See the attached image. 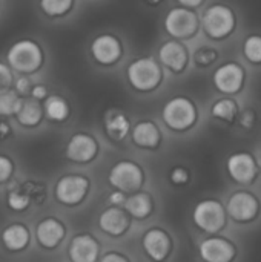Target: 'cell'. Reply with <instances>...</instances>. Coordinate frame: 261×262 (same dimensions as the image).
<instances>
[{"label":"cell","instance_id":"cell-1","mask_svg":"<svg viewBox=\"0 0 261 262\" xmlns=\"http://www.w3.org/2000/svg\"><path fill=\"white\" fill-rule=\"evenodd\" d=\"M6 58L11 68L28 74L42 64V51L37 43L31 40H20L9 48Z\"/></svg>","mask_w":261,"mask_h":262},{"label":"cell","instance_id":"cell-2","mask_svg":"<svg viewBox=\"0 0 261 262\" xmlns=\"http://www.w3.org/2000/svg\"><path fill=\"white\" fill-rule=\"evenodd\" d=\"M162 78L160 68L154 58L142 57L134 60L128 66V80L138 91H151L154 89Z\"/></svg>","mask_w":261,"mask_h":262},{"label":"cell","instance_id":"cell-3","mask_svg":"<svg viewBox=\"0 0 261 262\" xmlns=\"http://www.w3.org/2000/svg\"><path fill=\"white\" fill-rule=\"evenodd\" d=\"M109 184L120 192H135L143 184V172L132 161H118L109 172Z\"/></svg>","mask_w":261,"mask_h":262},{"label":"cell","instance_id":"cell-4","mask_svg":"<svg viewBox=\"0 0 261 262\" xmlns=\"http://www.w3.org/2000/svg\"><path fill=\"white\" fill-rule=\"evenodd\" d=\"M163 120L169 127L183 130L195 121V107L188 98H172L163 107Z\"/></svg>","mask_w":261,"mask_h":262},{"label":"cell","instance_id":"cell-5","mask_svg":"<svg viewBox=\"0 0 261 262\" xmlns=\"http://www.w3.org/2000/svg\"><path fill=\"white\" fill-rule=\"evenodd\" d=\"M89 181L82 175L62 177L55 184V198L65 206H75L82 203L88 193Z\"/></svg>","mask_w":261,"mask_h":262},{"label":"cell","instance_id":"cell-6","mask_svg":"<svg viewBox=\"0 0 261 262\" xmlns=\"http://www.w3.org/2000/svg\"><path fill=\"white\" fill-rule=\"evenodd\" d=\"M194 223L205 232L214 233L225 226V210L220 203L208 200L197 204L194 209Z\"/></svg>","mask_w":261,"mask_h":262},{"label":"cell","instance_id":"cell-7","mask_svg":"<svg viewBox=\"0 0 261 262\" xmlns=\"http://www.w3.org/2000/svg\"><path fill=\"white\" fill-rule=\"evenodd\" d=\"M203 26L206 32L214 38H222L231 32L234 26L232 11L222 5H214L206 9L203 15Z\"/></svg>","mask_w":261,"mask_h":262},{"label":"cell","instance_id":"cell-8","mask_svg":"<svg viewBox=\"0 0 261 262\" xmlns=\"http://www.w3.org/2000/svg\"><path fill=\"white\" fill-rule=\"evenodd\" d=\"M197 17L186 8H174L165 18V28L172 37H189L197 29Z\"/></svg>","mask_w":261,"mask_h":262},{"label":"cell","instance_id":"cell-9","mask_svg":"<svg viewBox=\"0 0 261 262\" xmlns=\"http://www.w3.org/2000/svg\"><path fill=\"white\" fill-rule=\"evenodd\" d=\"M100 246L97 239L88 233L74 236L68 247V255L72 262H97Z\"/></svg>","mask_w":261,"mask_h":262},{"label":"cell","instance_id":"cell-10","mask_svg":"<svg viewBox=\"0 0 261 262\" xmlns=\"http://www.w3.org/2000/svg\"><path fill=\"white\" fill-rule=\"evenodd\" d=\"M97 155V143L91 135L75 134L66 144V158L74 163H88Z\"/></svg>","mask_w":261,"mask_h":262},{"label":"cell","instance_id":"cell-11","mask_svg":"<svg viewBox=\"0 0 261 262\" xmlns=\"http://www.w3.org/2000/svg\"><path fill=\"white\" fill-rule=\"evenodd\" d=\"M142 246H143V250L148 255V258H151L152 261L155 262L165 261L166 256L169 255V250H171L169 236L162 229L148 230L143 235Z\"/></svg>","mask_w":261,"mask_h":262},{"label":"cell","instance_id":"cell-12","mask_svg":"<svg viewBox=\"0 0 261 262\" xmlns=\"http://www.w3.org/2000/svg\"><path fill=\"white\" fill-rule=\"evenodd\" d=\"M35 236L43 249H55L65 238V226L55 218H45L37 224Z\"/></svg>","mask_w":261,"mask_h":262},{"label":"cell","instance_id":"cell-13","mask_svg":"<svg viewBox=\"0 0 261 262\" xmlns=\"http://www.w3.org/2000/svg\"><path fill=\"white\" fill-rule=\"evenodd\" d=\"M214 83L218 91L232 94L237 92L243 83V69L235 63L220 66L214 74Z\"/></svg>","mask_w":261,"mask_h":262},{"label":"cell","instance_id":"cell-14","mask_svg":"<svg viewBox=\"0 0 261 262\" xmlns=\"http://www.w3.org/2000/svg\"><path fill=\"white\" fill-rule=\"evenodd\" d=\"M91 52L98 63L111 64L120 57L122 46L114 35H98L91 45Z\"/></svg>","mask_w":261,"mask_h":262},{"label":"cell","instance_id":"cell-15","mask_svg":"<svg viewBox=\"0 0 261 262\" xmlns=\"http://www.w3.org/2000/svg\"><path fill=\"white\" fill-rule=\"evenodd\" d=\"M100 229L109 235V236H120L123 235L128 227H129V220L126 216V213L120 209V207H111L106 209L98 220Z\"/></svg>","mask_w":261,"mask_h":262},{"label":"cell","instance_id":"cell-16","mask_svg":"<svg viewBox=\"0 0 261 262\" xmlns=\"http://www.w3.org/2000/svg\"><path fill=\"white\" fill-rule=\"evenodd\" d=\"M200 256L206 262H229L234 256V247L220 238H211L200 244Z\"/></svg>","mask_w":261,"mask_h":262},{"label":"cell","instance_id":"cell-17","mask_svg":"<svg viewBox=\"0 0 261 262\" xmlns=\"http://www.w3.org/2000/svg\"><path fill=\"white\" fill-rule=\"evenodd\" d=\"M228 212L237 221H249L257 213V201L249 193H235L228 203Z\"/></svg>","mask_w":261,"mask_h":262},{"label":"cell","instance_id":"cell-18","mask_svg":"<svg viewBox=\"0 0 261 262\" xmlns=\"http://www.w3.org/2000/svg\"><path fill=\"white\" fill-rule=\"evenodd\" d=\"M228 170L238 183H249L255 175V161L248 154H235L228 160Z\"/></svg>","mask_w":261,"mask_h":262},{"label":"cell","instance_id":"cell-19","mask_svg":"<svg viewBox=\"0 0 261 262\" xmlns=\"http://www.w3.org/2000/svg\"><path fill=\"white\" fill-rule=\"evenodd\" d=\"M158 55H160L162 63L166 68H169V69H172L175 72L182 71L185 68V64H186V61H188L186 49L177 41H166L160 48Z\"/></svg>","mask_w":261,"mask_h":262},{"label":"cell","instance_id":"cell-20","mask_svg":"<svg viewBox=\"0 0 261 262\" xmlns=\"http://www.w3.org/2000/svg\"><path fill=\"white\" fill-rule=\"evenodd\" d=\"M2 244L9 252H22L29 244V230L23 224H11L2 232Z\"/></svg>","mask_w":261,"mask_h":262},{"label":"cell","instance_id":"cell-21","mask_svg":"<svg viewBox=\"0 0 261 262\" xmlns=\"http://www.w3.org/2000/svg\"><path fill=\"white\" fill-rule=\"evenodd\" d=\"M132 140L140 147L154 149L160 143V132L152 121H142L132 129Z\"/></svg>","mask_w":261,"mask_h":262},{"label":"cell","instance_id":"cell-22","mask_svg":"<svg viewBox=\"0 0 261 262\" xmlns=\"http://www.w3.org/2000/svg\"><path fill=\"white\" fill-rule=\"evenodd\" d=\"M105 130L112 140L120 141L126 137L129 130V120L122 112L111 111L105 118Z\"/></svg>","mask_w":261,"mask_h":262},{"label":"cell","instance_id":"cell-23","mask_svg":"<svg viewBox=\"0 0 261 262\" xmlns=\"http://www.w3.org/2000/svg\"><path fill=\"white\" fill-rule=\"evenodd\" d=\"M15 117L23 126H35L42 118V107L37 100H20Z\"/></svg>","mask_w":261,"mask_h":262},{"label":"cell","instance_id":"cell-24","mask_svg":"<svg viewBox=\"0 0 261 262\" xmlns=\"http://www.w3.org/2000/svg\"><path fill=\"white\" fill-rule=\"evenodd\" d=\"M125 209L128 210V213L134 218L143 220L146 218L151 210H152V203L149 195L146 193H134L129 198L125 200Z\"/></svg>","mask_w":261,"mask_h":262},{"label":"cell","instance_id":"cell-25","mask_svg":"<svg viewBox=\"0 0 261 262\" xmlns=\"http://www.w3.org/2000/svg\"><path fill=\"white\" fill-rule=\"evenodd\" d=\"M43 109H45L46 117L49 120H52V121H63L68 117V112H69L66 101L58 95L48 97L45 104H43Z\"/></svg>","mask_w":261,"mask_h":262},{"label":"cell","instance_id":"cell-26","mask_svg":"<svg viewBox=\"0 0 261 262\" xmlns=\"http://www.w3.org/2000/svg\"><path fill=\"white\" fill-rule=\"evenodd\" d=\"M20 106V98L14 91H6L0 94V115H12Z\"/></svg>","mask_w":261,"mask_h":262},{"label":"cell","instance_id":"cell-27","mask_svg":"<svg viewBox=\"0 0 261 262\" xmlns=\"http://www.w3.org/2000/svg\"><path fill=\"white\" fill-rule=\"evenodd\" d=\"M72 5V0H40L42 9L48 15H62Z\"/></svg>","mask_w":261,"mask_h":262},{"label":"cell","instance_id":"cell-28","mask_svg":"<svg viewBox=\"0 0 261 262\" xmlns=\"http://www.w3.org/2000/svg\"><path fill=\"white\" fill-rule=\"evenodd\" d=\"M237 114V106L232 100H220L212 106V115L223 118V120H232Z\"/></svg>","mask_w":261,"mask_h":262},{"label":"cell","instance_id":"cell-29","mask_svg":"<svg viewBox=\"0 0 261 262\" xmlns=\"http://www.w3.org/2000/svg\"><path fill=\"white\" fill-rule=\"evenodd\" d=\"M245 55L254 61V63H260L261 61V37L258 35H251L246 41H245Z\"/></svg>","mask_w":261,"mask_h":262},{"label":"cell","instance_id":"cell-30","mask_svg":"<svg viewBox=\"0 0 261 262\" xmlns=\"http://www.w3.org/2000/svg\"><path fill=\"white\" fill-rule=\"evenodd\" d=\"M6 203H8L9 209H12V210H15V212H22V210L28 209V206H29V198H28L25 193L18 192V190H11V192L8 193Z\"/></svg>","mask_w":261,"mask_h":262},{"label":"cell","instance_id":"cell-31","mask_svg":"<svg viewBox=\"0 0 261 262\" xmlns=\"http://www.w3.org/2000/svg\"><path fill=\"white\" fill-rule=\"evenodd\" d=\"M217 58V52L212 48H200L195 54V60L198 64H209Z\"/></svg>","mask_w":261,"mask_h":262},{"label":"cell","instance_id":"cell-32","mask_svg":"<svg viewBox=\"0 0 261 262\" xmlns=\"http://www.w3.org/2000/svg\"><path fill=\"white\" fill-rule=\"evenodd\" d=\"M12 83V74L9 68L3 63H0V94L9 91V86Z\"/></svg>","mask_w":261,"mask_h":262},{"label":"cell","instance_id":"cell-33","mask_svg":"<svg viewBox=\"0 0 261 262\" xmlns=\"http://www.w3.org/2000/svg\"><path fill=\"white\" fill-rule=\"evenodd\" d=\"M12 169H14V166H12L11 160L8 157L0 155V183H5L11 177Z\"/></svg>","mask_w":261,"mask_h":262},{"label":"cell","instance_id":"cell-34","mask_svg":"<svg viewBox=\"0 0 261 262\" xmlns=\"http://www.w3.org/2000/svg\"><path fill=\"white\" fill-rule=\"evenodd\" d=\"M171 181L174 184H185L188 181V172L182 167H177L171 172Z\"/></svg>","mask_w":261,"mask_h":262},{"label":"cell","instance_id":"cell-35","mask_svg":"<svg viewBox=\"0 0 261 262\" xmlns=\"http://www.w3.org/2000/svg\"><path fill=\"white\" fill-rule=\"evenodd\" d=\"M29 86H31V81H29V78H26L25 75H23V77H18V78L15 80V91H17L18 94H26L28 89H29Z\"/></svg>","mask_w":261,"mask_h":262},{"label":"cell","instance_id":"cell-36","mask_svg":"<svg viewBox=\"0 0 261 262\" xmlns=\"http://www.w3.org/2000/svg\"><path fill=\"white\" fill-rule=\"evenodd\" d=\"M125 200H126V196H125V192H120V190H117V192H112V193L109 195V203H111L112 206H115V207H120V206H123V204H125Z\"/></svg>","mask_w":261,"mask_h":262},{"label":"cell","instance_id":"cell-37","mask_svg":"<svg viewBox=\"0 0 261 262\" xmlns=\"http://www.w3.org/2000/svg\"><path fill=\"white\" fill-rule=\"evenodd\" d=\"M100 262H129L123 255L120 253H115V252H111V253H106Z\"/></svg>","mask_w":261,"mask_h":262},{"label":"cell","instance_id":"cell-38","mask_svg":"<svg viewBox=\"0 0 261 262\" xmlns=\"http://www.w3.org/2000/svg\"><path fill=\"white\" fill-rule=\"evenodd\" d=\"M46 94H48V91H46L45 86H34V89H32V92H31L32 98L37 100V101L42 100V98H46Z\"/></svg>","mask_w":261,"mask_h":262},{"label":"cell","instance_id":"cell-39","mask_svg":"<svg viewBox=\"0 0 261 262\" xmlns=\"http://www.w3.org/2000/svg\"><path fill=\"white\" fill-rule=\"evenodd\" d=\"M11 134V127L6 123H0V138H5Z\"/></svg>","mask_w":261,"mask_h":262},{"label":"cell","instance_id":"cell-40","mask_svg":"<svg viewBox=\"0 0 261 262\" xmlns=\"http://www.w3.org/2000/svg\"><path fill=\"white\" fill-rule=\"evenodd\" d=\"M252 121H254V115H252L251 112H246V114H245V117L242 118V123H243L245 126H248V127L251 126V123H252Z\"/></svg>","mask_w":261,"mask_h":262},{"label":"cell","instance_id":"cell-41","mask_svg":"<svg viewBox=\"0 0 261 262\" xmlns=\"http://www.w3.org/2000/svg\"><path fill=\"white\" fill-rule=\"evenodd\" d=\"M178 2L185 6H198L202 3V0H178Z\"/></svg>","mask_w":261,"mask_h":262},{"label":"cell","instance_id":"cell-42","mask_svg":"<svg viewBox=\"0 0 261 262\" xmlns=\"http://www.w3.org/2000/svg\"><path fill=\"white\" fill-rule=\"evenodd\" d=\"M148 2H151V3H157V2H160V0H148Z\"/></svg>","mask_w":261,"mask_h":262}]
</instances>
